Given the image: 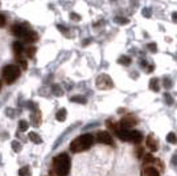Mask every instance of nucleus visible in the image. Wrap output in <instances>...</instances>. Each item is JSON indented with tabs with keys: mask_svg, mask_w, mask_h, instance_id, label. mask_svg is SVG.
Here are the masks:
<instances>
[{
	"mask_svg": "<svg viewBox=\"0 0 177 176\" xmlns=\"http://www.w3.org/2000/svg\"><path fill=\"white\" fill-rule=\"evenodd\" d=\"M70 171V158L68 154H58L52 162L49 176H68Z\"/></svg>",
	"mask_w": 177,
	"mask_h": 176,
	"instance_id": "1",
	"label": "nucleus"
},
{
	"mask_svg": "<svg viewBox=\"0 0 177 176\" xmlns=\"http://www.w3.org/2000/svg\"><path fill=\"white\" fill-rule=\"evenodd\" d=\"M94 143V137L91 134H83L78 138H75L72 144H70V150L73 152H82L88 150Z\"/></svg>",
	"mask_w": 177,
	"mask_h": 176,
	"instance_id": "2",
	"label": "nucleus"
},
{
	"mask_svg": "<svg viewBox=\"0 0 177 176\" xmlns=\"http://www.w3.org/2000/svg\"><path fill=\"white\" fill-rule=\"evenodd\" d=\"M20 73H21V70L19 66H16V65H7V66H4L3 68V78L4 81L7 82V84H12V82H15L17 78L20 77Z\"/></svg>",
	"mask_w": 177,
	"mask_h": 176,
	"instance_id": "3",
	"label": "nucleus"
},
{
	"mask_svg": "<svg viewBox=\"0 0 177 176\" xmlns=\"http://www.w3.org/2000/svg\"><path fill=\"white\" fill-rule=\"evenodd\" d=\"M114 86V82L109 74H101L97 78V87L101 90H107Z\"/></svg>",
	"mask_w": 177,
	"mask_h": 176,
	"instance_id": "4",
	"label": "nucleus"
},
{
	"mask_svg": "<svg viewBox=\"0 0 177 176\" xmlns=\"http://www.w3.org/2000/svg\"><path fill=\"white\" fill-rule=\"evenodd\" d=\"M94 139H95L97 142H99V143L114 146V139H113V137H111V134L109 131H98Z\"/></svg>",
	"mask_w": 177,
	"mask_h": 176,
	"instance_id": "5",
	"label": "nucleus"
},
{
	"mask_svg": "<svg viewBox=\"0 0 177 176\" xmlns=\"http://www.w3.org/2000/svg\"><path fill=\"white\" fill-rule=\"evenodd\" d=\"M138 123V121H136V118L135 116H132V115H127V116H124L120 122H119V125H120V128H124V130H129L131 127H134L135 125Z\"/></svg>",
	"mask_w": 177,
	"mask_h": 176,
	"instance_id": "6",
	"label": "nucleus"
},
{
	"mask_svg": "<svg viewBox=\"0 0 177 176\" xmlns=\"http://www.w3.org/2000/svg\"><path fill=\"white\" fill-rule=\"evenodd\" d=\"M11 31H12V33L15 34L16 37H24L25 33L29 31V29H28L24 24H16V25L12 27V29H11Z\"/></svg>",
	"mask_w": 177,
	"mask_h": 176,
	"instance_id": "7",
	"label": "nucleus"
},
{
	"mask_svg": "<svg viewBox=\"0 0 177 176\" xmlns=\"http://www.w3.org/2000/svg\"><path fill=\"white\" fill-rule=\"evenodd\" d=\"M116 134V137L122 139V140H124V142H131V137H132V134L129 130H124V128H118V130L115 131Z\"/></svg>",
	"mask_w": 177,
	"mask_h": 176,
	"instance_id": "8",
	"label": "nucleus"
},
{
	"mask_svg": "<svg viewBox=\"0 0 177 176\" xmlns=\"http://www.w3.org/2000/svg\"><path fill=\"white\" fill-rule=\"evenodd\" d=\"M41 119H43V116H41V113L38 109H34V111H32L31 114V121H32V125L34 127H38L40 123H41Z\"/></svg>",
	"mask_w": 177,
	"mask_h": 176,
	"instance_id": "9",
	"label": "nucleus"
},
{
	"mask_svg": "<svg viewBox=\"0 0 177 176\" xmlns=\"http://www.w3.org/2000/svg\"><path fill=\"white\" fill-rule=\"evenodd\" d=\"M141 176H160V172H159L155 167L145 166L143 168V171H141Z\"/></svg>",
	"mask_w": 177,
	"mask_h": 176,
	"instance_id": "10",
	"label": "nucleus"
},
{
	"mask_svg": "<svg viewBox=\"0 0 177 176\" xmlns=\"http://www.w3.org/2000/svg\"><path fill=\"white\" fill-rule=\"evenodd\" d=\"M147 147H148L152 152H156L159 150V143L153 135H148V138H147Z\"/></svg>",
	"mask_w": 177,
	"mask_h": 176,
	"instance_id": "11",
	"label": "nucleus"
},
{
	"mask_svg": "<svg viewBox=\"0 0 177 176\" xmlns=\"http://www.w3.org/2000/svg\"><path fill=\"white\" fill-rule=\"evenodd\" d=\"M24 39L27 43H29V44H32V43H36V41L38 40V36H37V33L36 32H33V31H28L27 33H25V36L23 37Z\"/></svg>",
	"mask_w": 177,
	"mask_h": 176,
	"instance_id": "12",
	"label": "nucleus"
},
{
	"mask_svg": "<svg viewBox=\"0 0 177 176\" xmlns=\"http://www.w3.org/2000/svg\"><path fill=\"white\" fill-rule=\"evenodd\" d=\"M12 48H13V52H15V56L16 54H21L23 52H24V45H23L20 41H15L13 45H12Z\"/></svg>",
	"mask_w": 177,
	"mask_h": 176,
	"instance_id": "13",
	"label": "nucleus"
},
{
	"mask_svg": "<svg viewBox=\"0 0 177 176\" xmlns=\"http://www.w3.org/2000/svg\"><path fill=\"white\" fill-rule=\"evenodd\" d=\"M66 116H68L66 109H60V110L57 111V114H56V119L60 121V122H63L65 119H66Z\"/></svg>",
	"mask_w": 177,
	"mask_h": 176,
	"instance_id": "14",
	"label": "nucleus"
},
{
	"mask_svg": "<svg viewBox=\"0 0 177 176\" xmlns=\"http://www.w3.org/2000/svg\"><path fill=\"white\" fill-rule=\"evenodd\" d=\"M132 134V137H131V142L132 143H140L141 142V139H143V135H141V132L140 131H131Z\"/></svg>",
	"mask_w": 177,
	"mask_h": 176,
	"instance_id": "15",
	"label": "nucleus"
},
{
	"mask_svg": "<svg viewBox=\"0 0 177 176\" xmlns=\"http://www.w3.org/2000/svg\"><path fill=\"white\" fill-rule=\"evenodd\" d=\"M16 61L19 64L20 70H27V61L21 57V54H16Z\"/></svg>",
	"mask_w": 177,
	"mask_h": 176,
	"instance_id": "16",
	"label": "nucleus"
},
{
	"mask_svg": "<svg viewBox=\"0 0 177 176\" xmlns=\"http://www.w3.org/2000/svg\"><path fill=\"white\" fill-rule=\"evenodd\" d=\"M29 139H31L33 143H36V144H40L41 142H43V139H41V137L38 135L37 132H34V131L29 132Z\"/></svg>",
	"mask_w": 177,
	"mask_h": 176,
	"instance_id": "17",
	"label": "nucleus"
},
{
	"mask_svg": "<svg viewBox=\"0 0 177 176\" xmlns=\"http://www.w3.org/2000/svg\"><path fill=\"white\" fill-rule=\"evenodd\" d=\"M149 89L152 91H159V89H160V85H159V80L157 78H152L149 81Z\"/></svg>",
	"mask_w": 177,
	"mask_h": 176,
	"instance_id": "18",
	"label": "nucleus"
},
{
	"mask_svg": "<svg viewBox=\"0 0 177 176\" xmlns=\"http://www.w3.org/2000/svg\"><path fill=\"white\" fill-rule=\"evenodd\" d=\"M36 50H37L36 46H32V45H31V46H28V48H27L24 52H25V54H27L28 58H33L34 54H36Z\"/></svg>",
	"mask_w": 177,
	"mask_h": 176,
	"instance_id": "19",
	"label": "nucleus"
},
{
	"mask_svg": "<svg viewBox=\"0 0 177 176\" xmlns=\"http://www.w3.org/2000/svg\"><path fill=\"white\" fill-rule=\"evenodd\" d=\"M118 62H119L120 65L127 66V65H129V64H131V57H128V56H120L119 60H118Z\"/></svg>",
	"mask_w": 177,
	"mask_h": 176,
	"instance_id": "20",
	"label": "nucleus"
},
{
	"mask_svg": "<svg viewBox=\"0 0 177 176\" xmlns=\"http://www.w3.org/2000/svg\"><path fill=\"white\" fill-rule=\"evenodd\" d=\"M70 101H72V102H77V103H86L87 99L85 97H82V96H74V97L70 98Z\"/></svg>",
	"mask_w": 177,
	"mask_h": 176,
	"instance_id": "21",
	"label": "nucleus"
},
{
	"mask_svg": "<svg viewBox=\"0 0 177 176\" xmlns=\"http://www.w3.org/2000/svg\"><path fill=\"white\" fill-rule=\"evenodd\" d=\"M19 176H31V169L28 166H24L19 169Z\"/></svg>",
	"mask_w": 177,
	"mask_h": 176,
	"instance_id": "22",
	"label": "nucleus"
},
{
	"mask_svg": "<svg viewBox=\"0 0 177 176\" xmlns=\"http://www.w3.org/2000/svg\"><path fill=\"white\" fill-rule=\"evenodd\" d=\"M167 142L168 143H172V144H176L177 143V137L174 132H169L167 135Z\"/></svg>",
	"mask_w": 177,
	"mask_h": 176,
	"instance_id": "23",
	"label": "nucleus"
},
{
	"mask_svg": "<svg viewBox=\"0 0 177 176\" xmlns=\"http://www.w3.org/2000/svg\"><path fill=\"white\" fill-rule=\"evenodd\" d=\"M11 147L15 152H20L21 151V144L17 142V140H12V143H11Z\"/></svg>",
	"mask_w": 177,
	"mask_h": 176,
	"instance_id": "24",
	"label": "nucleus"
},
{
	"mask_svg": "<svg viewBox=\"0 0 177 176\" xmlns=\"http://www.w3.org/2000/svg\"><path fill=\"white\" fill-rule=\"evenodd\" d=\"M52 90H53V93L57 96V97H61L62 94H63V91H62V89L58 85H53V87H52Z\"/></svg>",
	"mask_w": 177,
	"mask_h": 176,
	"instance_id": "25",
	"label": "nucleus"
},
{
	"mask_svg": "<svg viewBox=\"0 0 177 176\" xmlns=\"http://www.w3.org/2000/svg\"><path fill=\"white\" fill-rule=\"evenodd\" d=\"M28 127H29V123H28L27 121L23 119V121L19 122V128H20L21 131H27V130H28Z\"/></svg>",
	"mask_w": 177,
	"mask_h": 176,
	"instance_id": "26",
	"label": "nucleus"
},
{
	"mask_svg": "<svg viewBox=\"0 0 177 176\" xmlns=\"http://www.w3.org/2000/svg\"><path fill=\"white\" fill-rule=\"evenodd\" d=\"M164 98H165V103H167V105H169V106H170V105H173V97L170 96L169 93H165Z\"/></svg>",
	"mask_w": 177,
	"mask_h": 176,
	"instance_id": "27",
	"label": "nucleus"
},
{
	"mask_svg": "<svg viewBox=\"0 0 177 176\" xmlns=\"http://www.w3.org/2000/svg\"><path fill=\"white\" fill-rule=\"evenodd\" d=\"M115 23H118V24H127L128 23V19H126V17H120V16H116L114 19Z\"/></svg>",
	"mask_w": 177,
	"mask_h": 176,
	"instance_id": "28",
	"label": "nucleus"
},
{
	"mask_svg": "<svg viewBox=\"0 0 177 176\" xmlns=\"http://www.w3.org/2000/svg\"><path fill=\"white\" fill-rule=\"evenodd\" d=\"M163 84H164V87H165V89H169V87H172V80H170L169 77H164V82H163Z\"/></svg>",
	"mask_w": 177,
	"mask_h": 176,
	"instance_id": "29",
	"label": "nucleus"
},
{
	"mask_svg": "<svg viewBox=\"0 0 177 176\" xmlns=\"http://www.w3.org/2000/svg\"><path fill=\"white\" fill-rule=\"evenodd\" d=\"M147 48L149 49V52H152V53H156L157 52V46H156V44L155 43H151V44H148V46Z\"/></svg>",
	"mask_w": 177,
	"mask_h": 176,
	"instance_id": "30",
	"label": "nucleus"
},
{
	"mask_svg": "<svg viewBox=\"0 0 177 176\" xmlns=\"http://www.w3.org/2000/svg\"><path fill=\"white\" fill-rule=\"evenodd\" d=\"M70 19H72V20H75V21H79V20H81V17L77 15V13H70Z\"/></svg>",
	"mask_w": 177,
	"mask_h": 176,
	"instance_id": "31",
	"label": "nucleus"
},
{
	"mask_svg": "<svg viewBox=\"0 0 177 176\" xmlns=\"http://www.w3.org/2000/svg\"><path fill=\"white\" fill-rule=\"evenodd\" d=\"M143 148H141V147H139L138 150H136V156L139 158V159H140V158H143Z\"/></svg>",
	"mask_w": 177,
	"mask_h": 176,
	"instance_id": "32",
	"label": "nucleus"
},
{
	"mask_svg": "<svg viewBox=\"0 0 177 176\" xmlns=\"http://www.w3.org/2000/svg\"><path fill=\"white\" fill-rule=\"evenodd\" d=\"M4 25H5V17H4L2 13H0V28L4 27Z\"/></svg>",
	"mask_w": 177,
	"mask_h": 176,
	"instance_id": "33",
	"label": "nucleus"
},
{
	"mask_svg": "<svg viewBox=\"0 0 177 176\" xmlns=\"http://www.w3.org/2000/svg\"><path fill=\"white\" fill-rule=\"evenodd\" d=\"M143 16H144V17H149V16H151V11L147 9V8H144V9H143Z\"/></svg>",
	"mask_w": 177,
	"mask_h": 176,
	"instance_id": "34",
	"label": "nucleus"
},
{
	"mask_svg": "<svg viewBox=\"0 0 177 176\" xmlns=\"http://www.w3.org/2000/svg\"><path fill=\"white\" fill-rule=\"evenodd\" d=\"M7 115H8V116H15L13 110H12V109H7Z\"/></svg>",
	"mask_w": 177,
	"mask_h": 176,
	"instance_id": "35",
	"label": "nucleus"
},
{
	"mask_svg": "<svg viewBox=\"0 0 177 176\" xmlns=\"http://www.w3.org/2000/svg\"><path fill=\"white\" fill-rule=\"evenodd\" d=\"M172 164L173 166H177V154H174L173 158H172Z\"/></svg>",
	"mask_w": 177,
	"mask_h": 176,
	"instance_id": "36",
	"label": "nucleus"
},
{
	"mask_svg": "<svg viewBox=\"0 0 177 176\" xmlns=\"http://www.w3.org/2000/svg\"><path fill=\"white\" fill-rule=\"evenodd\" d=\"M172 19H173L174 23H177V12H173L172 13Z\"/></svg>",
	"mask_w": 177,
	"mask_h": 176,
	"instance_id": "37",
	"label": "nucleus"
},
{
	"mask_svg": "<svg viewBox=\"0 0 177 176\" xmlns=\"http://www.w3.org/2000/svg\"><path fill=\"white\" fill-rule=\"evenodd\" d=\"M147 72H153V65H149V66H147Z\"/></svg>",
	"mask_w": 177,
	"mask_h": 176,
	"instance_id": "38",
	"label": "nucleus"
},
{
	"mask_svg": "<svg viewBox=\"0 0 177 176\" xmlns=\"http://www.w3.org/2000/svg\"><path fill=\"white\" fill-rule=\"evenodd\" d=\"M0 90H2V82H0Z\"/></svg>",
	"mask_w": 177,
	"mask_h": 176,
	"instance_id": "39",
	"label": "nucleus"
}]
</instances>
